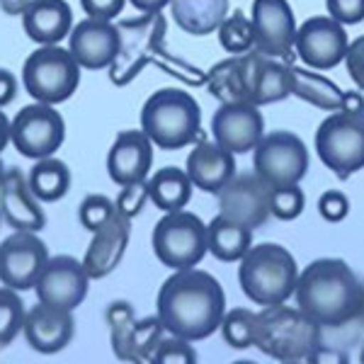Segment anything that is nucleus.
Returning <instances> with one entry per match:
<instances>
[{
  "instance_id": "4c0bfd02",
  "label": "nucleus",
  "mask_w": 364,
  "mask_h": 364,
  "mask_svg": "<svg viewBox=\"0 0 364 364\" xmlns=\"http://www.w3.org/2000/svg\"><path fill=\"white\" fill-rule=\"evenodd\" d=\"M154 364H197V350L190 340L168 336L158 343Z\"/></svg>"
},
{
  "instance_id": "09e8293b",
  "label": "nucleus",
  "mask_w": 364,
  "mask_h": 364,
  "mask_svg": "<svg viewBox=\"0 0 364 364\" xmlns=\"http://www.w3.org/2000/svg\"><path fill=\"white\" fill-rule=\"evenodd\" d=\"M343 109H345V112H362V109H364V97H362V92H345V97H343Z\"/></svg>"
},
{
  "instance_id": "6ab92c4d",
  "label": "nucleus",
  "mask_w": 364,
  "mask_h": 364,
  "mask_svg": "<svg viewBox=\"0 0 364 364\" xmlns=\"http://www.w3.org/2000/svg\"><path fill=\"white\" fill-rule=\"evenodd\" d=\"M68 51L78 61L80 68L105 70L114 63L119 54V27L107 20H85L75 22L68 34Z\"/></svg>"
},
{
  "instance_id": "37998d69",
  "label": "nucleus",
  "mask_w": 364,
  "mask_h": 364,
  "mask_svg": "<svg viewBox=\"0 0 364 364\" xmlns=\"http://www.w3.org/2000/svg\"><path fill=\"white\" fill-rule=\"evenodd\" d=\"M127 0H80L85 17H95V20H107L112 22L114 17L122 15Z\"/></svg>"
},
{
  "instance_id": "2eb2a0df",
  "label": "nucleus",
  "mask_w": 364,
  "mask_h": 364,
  "mask_svg": "<svg viewBox=\"0 0 364 364\" xmlns=\"http://www.w3.org/2000/svg\"><path fill=\"white\" fill-rule=\"evenodd\" d=\"M87 289H90V277H87L83 260H75L70 255H54L44 265L34 284V294L39 304L56 309L75 311L85 301Z\"/></svg>"
},
{
  "instance_id": "412c9836",
  "label": "nucleus",
  "mask_w": 364,
  "mask_h": 364,
  "mask_svg": "<svg viewBox=\"0 0 364 364\" xmlns=\"http://www.w3.org/2000/svg\"><path fill=\"white\" fill-rule=\"evenodd\" d=\"M0 214L13 231L39 233L46 226V214L29 190L27 175L20 168H8L0 182Z\"/></svg>"
},
{
  "instance_id": "a19ab883",
  "label": "nucleus",
  "mask_w": 364,
  "mask_h": 364,
  "mask_svg": "<svg viewBox=\"0 0 364 364\" xmlns=\"http://www.w3.org/2000/svg\"><path fill=\"white\" fill-rule=\"evenodd\" d=\"M326 8L340 25H360L364 20V0H326Z\"/></svg>"
},
{
  "instance_id": "f704fd0d",
  "label": "nucleus",
  "mask_w": 364,
  "mask_h": 364,
  "mask_svg": "<svg viewBox=\"0 0 364 364\" xmlns=\"http://www.w3.org/2000/svg\"><path fill=\"white\" fill-rule=\"evenodd\" d=\"M105 318H107L109 338H112V352L117 355V360H122L127 338L132 333L134 323H136V311L129 301H112L105 311Z\"/></svg>"
},
{
  "instance_id": "473e14b6",
  "label": "nucleus",
  "mask_w": 364,
  "mask_h": 364,
  "mask_svg": "<svg viewBox=\"0 0 364 364\" xmlns=\"http://www.w3.org/2000/svg\"><path fill=\"white\" fill-rule=\"evenodd\" d=\"M255 328H257V314L250 309H231L224 314L221 321V336L224 343L233 350H245L255 345Z\"/></svg>"
},
{
  "instance_id": "4468645a",
  "label": "nucleus",
  "mask_w": 364,
  "mask_h": 364,
  "mask_svg": "<svg viewBox=\"0 0 364 364\" xmlns=\"http://www.w3.org/2000/svg\"><path fill=\"white\" fill-rule=\"evenodd\" d=\"M348 46L350 39L348 32H345V25H340L331 15L309 17L296 29L294 51L301 58V63H306V68L314 70L336 68L338 63L345 61Z\"/></svg>"
},
{
  "instance_id": "0eeeda50",
  "label": "nucleus",
  "mask_w": 364,
  "mask_h": 364,
  "mask_svg": "<svg viewBox=\"0 0 364 364\" xmlns=\"http://www.w3.org/2000/svg\"><path fill=\"white\" fill-rule=\"evenodd\" d=\"M22 83L34 102L61 105L78 90L80 66L68 46H39L22 66Z\"/></svg>"
},
{
  "instance_id": "ea45409f",
  "label": "nucleus",
  "mask_w": 364,
  "mask_h": 364,
  "mask_svg": "<svg viewBox=\"0 0 364 364\" xmlns=\"http://www.w3.org/2000/svg\"><path fill=\"white\" fill-rule=\"evenodd\" d=\"M318 214L328 221V224H338V221L348 219V214H350L348 195L340 192V190L323 192L321 199H318Z\"/></svg>"
},
{
  "instance_id": "c9c22d12",
  "label": "nucleus",
  "mask_w": 364,
  "mask_h": 364,
  "mask_svg": "<svg viewBox=\"0 0 364 364\" xmlns=\"http://www.w3.org/2000/svg\"><path fill=\"white\" fill-rule=\"evenodd\" d=\"M117 216V207H114V199L105 197V195H87L78 207V219L80 226L85 231L95 233L102 226H107Z\"/></svg>"
},
{
  "instance_id": "f3484780",
  "label": "nucleus",
  "mask_w": 364,
  "mask_h": 364,
  "mask_svg": "<svg viewBox=\"0 0 364 364\" xmlns=\"http://www.w3.org/2000/svg\"><path fill=\"white\" fill-rule=\"evenodd\" d=\"M211 136L233 156L250 154L265 136V119L252 102H221L211 117Z\"/></svg>"
},
{
  "instance_id": "e433bc0d",
  "label": "nucleus",
  "mask_w": 364,
  "mask_h": 364,
  "mask_svg": "<svg viewBox=\"0 0 364 364\" xmlns=\"http://www.w3.org/2000/svg\"><path fill=\"white\" fill-rule=\"evenodd\" d=\"M304 207H306V197L299 185L287 187H272L269 195V214L279 221H294L301 216Z\"/></svg>"
},
{
  "instance_id": "6e6552de",
  "label": "nucleus",
  "mask_w": 364,
  "mask_h": 364,
  "mask_svg": "<svg viewBox=\"0 0 364 364\" xmlns=\"http://www.w3.org/2000/svg\"><path fill=\"white\" fill-rule=\"evenodd\" d=\"M316 154L338 178H350L364 168V109L331 112L316 132Z\"/></svg>"
},
{
  "instance_id": "5701e85b",
  "label": "nucleus",
  "mask_w": 364,
  "mask_h": 364,
  "mask_svg": "<svg viewBox=\"0 0 364 364\" xmlns=\"http://www.w3.org/2000/svg\"><path fill=\"white\" fill-rule=\"evenodd\" d=\"M187 175L192 185L209 195H219L236 175V156L219 146L216 141L199 139L187 156Z\"/></svg>"
},
{
  "instance_id": "cd10ccee",
  "label": "nucleus",
  "mask_w": 364,
  "mask_h": 364,
  "mask_svg": "<svg viewBox=\"0 0 364 364\" xmlns=\"http://www.w3.org/2000/svg\"><path fill=\"white\" fill-rule=\"evenodd\" d=\"M289 73H291V95H296L299 100H304V102L314 105L318 109H326V112L343 109L345 92L336 83H331L326 75L314 73V68L291 66V63H289Z\"/></svg>"
},
{
  "instance_id": "f8f14e48",
  "label": "nucleus",
  "mask_w": 364,
  "mask_h": 364,
  "mask_svg": "<svg viewBox=\"0 0 364 364\" xmlns=\"http://www.w3.org/2000/svg\"><path fill=\"white\" fill-rule=\"evenodd\" d=\"M66 139V122L54 105L32 102L10 122V144L29 161L54 156Z\"/></svg>"
},
{
  "instance_id": "c756f323",
  "label": "nucleus",
  "mask_w": 364,
  "mask_h": 364,
  "mask_svg": "<svg viewBox=\"0 0 364 364\" xmlns=\"http://www.w3.org/2000/svg\"><path fill=\"white\" fill-rule=\"evenodd\" d=\"M70 180H73L70 178V168L54 156L34 161L32 170L27 173L29 190L39 202H58V199H63L70 190Z\"/></svg>"
},
{
  "instance_id": "a878e982",
  "label": "nucleus",
  "mask_w": 364,
  "mask_h": 364,
  "mask_svg": "<svg viewBox=\"0 0 364 364\" xmlns=\"http://www.w3.org/2000/svg\"><path fill=\"white\" fill-rule=\"evenodd\" d=\"M170 15L182 32L207 37L228 15V0H170Z\"/></svg>"
},
{
  "instance_id": "2f4dec72",
  "label": "nucleus",
  "mask_w": 364,
  "mask_h": 364,
  "mask_svg": "<svg viewBox=\"0 0 364 364\" xmlns=\"http://www.w3.org/2000/svg\"><path fill=\"white\" fill-rule=\"evenodd\" d=\"M219 44L224 46V51H228L231 56L248 54L250 49H255V34H252V22L245 17L240 10L226 15V20L221 22L219 29Z\"/></svg>"
},
{
  "instance_id": "423d86ee",
  "label": "nucleus",
  "mask_w": 364,
  "mask_h": 364,
  "mask_svg": "<svg viewBox=\"0 0 364 364\" xmlns=\"http://www.w3.org/2000/svg\"><path fill=\"white\" fill-rule=\"evenodd\" d=\"M321 343V328L287 304L265 306L257 314L255 348L279 362H304Z\"/></svg>"
},
{
  "instance_id": "3c124183",
  "label": "nucleus",
  "mask_w": 364,
  "mask_h": 364,
  "mask_svg": "<svg viewBox=\"0 0 364 364\" xmlns=\"http://www.w3.org/2000/svg\"><path fill=\"white\" fill-rule=\"evenodd\" d=\"M5 173H8V168H5L3 158H0V182H3V178H5Z\"/></svg>"
},
{
  "instance_id": "f03ea898",
  "label": "nucleus",
  "mask_w": 364,
  "mask_h": 364,
  "mask_svg": "<svg viewBox=\"0 0 364 364\" xmlns=\"http://www.w3.org/2000/svg\"><path fill=\"white\" fill-rule=\"evenodd\" d=\"M296 309L318 328H343L364 316V284L340 257H318L299 272Z\"/></svg>"
},
{
  "instance_id": "5fc2aeb1",
  "label": "nucleus",
  "mask_w": 364,
  "mask_h": 364,
  "mask_svg": "<svg viewBox=\"0 0 364 364\" xmlns=\"http://www.w3.org/2000/svg\"><path fill=\"white\" fill-rule=\"evenodd\" d=\"M0 221H3V214H0Z\"/></svg>"
},
{
  "instance_id": "a18cd8bd",
  "label": "nucleus",
  "mask_w": 364,
  "mask_h": 364,
  "mask_svg": "<svg viewBox=\"0 0 364 364\" xmlns=\"http://www.w3.org/2000/svg\"><path fill=\"white\" fill-rule=\"evenodd\" d=\"M17 97V78L13 70L0 68V107L10 105Z\"/></svg>"
},
{
  "instance_id": "49530a36",
  "label": "nucleus",
  "mask_w": 364,
  "mask_h": 364,
  "mask_svg": "<svg viewBox=\"0 0 364 364\" xmlns=\"http://www.w3.org/2000/svg\"><path fill=\"white\" fill-rule=\"evenodd\" d=\"M139 13H163L170 5V0H129Z\"/></svg>"
},
{
  "instance_id": "c85d7f7f",
  "label": "nucleus",
  "mask_w": 364,
  "mask_h": 364,
  "mask_svg": "<svg viewBox=\"0 0 364 364\" xmlns=\"http://www.w3.org/2000/svg\"><path fill=\"white\" fill-rule=\"evenodd\" d=\"M192 180L187 170L168 166L156 170L149 178V199L161 211H180L192 199Z\"/></svg>"
},
{
  "instance_id": "7c9ffc66",
  "label": "nucleus",
  "mask_w": 364,
  "mask_h": 364,
  "mask_svg": "<svg viewBox=\"0 0 364 364\" xmlns=\"http://www.w3.org/2000/svg\"><path fill=\"white\" fill-rule=\"evenodd\" d=\"M166 338V328L158 316H149V318H141L134 323L132 333L127 338L124 355L122 362L129 364H154V352L158 343Z\"/></svg>"
},
{
  "instance_id": "ddd939ff",
  "label": "nucleus",
  "mask_w": 364,
  "mask_h": 364,
  "mask_svg": "<svg viewBox=\"0 0 364 364\" xmlns=\"http://www.w3.org/2000/svg\"><path fill=\"white\" fill-rule=\"evenodd\" d=\"M49 257V248L37 233L13 231L0 243V284L15 291L34 289Z\"/></svg>"
},
{
  "instance_id": "b1692460",
  "label": "nucleus",
  "mask_w": 364,
  "mask_h": 364,
  "mask_svg": "<svg viewBox=\"0 0 364 364\" xmlns=\"http://www.w3.org/2000/svg\"><path fill=\"white\" fill-rule=\"evenodd\" d=\"M132 240V219L117 214L107 226L92 233L90 245L83 255V267L90 279H102L109 272H114L122 262L124 252Z\"/></svg>"
},
{
  "instance_id": "9d476101",
  "label": "nucleus",
  "mask_w": 364,
  "mask_h": 364,
  "mask_svg": "<svg viewBox=\"0 0 364 364\" xmlns=\"http://www.w3.org/2000/svg\"><path fill=\"white\" fill-rule=\"evenodd\" d=\"M119 54L109 66L114 85H127L154 61L166 37L163 13H141V17L119 22Z\"/></svg>"
},
{
  "instance_id": "393cba45",
  "label": "nucleus",
  "mask_w": 364,
  "mask_h": 364,
  "mask_svg": "<svg viewBox=\"0 0 364 364\" xmlns=\"http://www.w3.org/2000/svg\"><path fill=\"white\" fill-rule=\"evenodd\" d=\"M73 25V10L66 0H32L22 15L25 34L39 46L61 44Z\"/></svg>"
},
{
  "instance_id": "864d4df0",
  "label": "nucleus",
  "mask_w": 364,
  "mask_h": 364,
  "mask_svg": "<svg viewBox=\"0 0 364 364\" xmlns=\"http://www.w3.org/2000/svg\"><path fill=\"white\" fill-rule=\"evenodd\" d=\"M362 364H364V348H362Z\"/></svg>"
},
{
  "instance_id": "aec40b11",
  "label": "nucleus",
  "mask_w": 364,
  "mask_h": 364,
  "mask_svg": "<svg viewBox=\"0 0 364 364\" xmlns=\"http://www.w3.org/2000/svg\"><path fill=\"white\" fill-rule=\"evenodd\" d=\"M154 166V141L141 129H124L117 134L107 154V175L119 187L149 180Z\"/></svg>"
},
{
  "instance_id": "dca6fc26",
  "label": "nucleus",
  "mask_w": 364,
  "mask_h": 364,
  "mask_svg": "<svg viewBox=\"0 0 364 364\" xmlns=\"http://www.w3.org/2000/svg\"><path fill=\"white\" fill-rule=\"evenodd\" d=\"M255 51L272 58H289L296 42V17L287 0H252Z\"/></svg>"
},
{
  "instance_id": "4be33fe9",
  "label": "nucleus",
  "mask_w": 364,
  "mask_h": 364,
  "mask_svg": "<svg viewBox=\"0 0 364 364\" xmlns=\"http://www.w3.org/2000/svg\"><path fill=\"white\" fill-rule=\"evenodd\" d=\"M22 333L27 338V345L42 355H56L66 350L75 336L73 311L34 304L25 316Z\"/></svg>"
},
{
  "instance_id": "72a5a7b5",
  "label": "nucleus",
  "mask_w": 364,
  "mask_h": 364,
  "mask_svg": "<svg viewBox=\"0 0 364 364\" xmlns=\"http://www.w3.org/2000/svg\"><path fill=\"white\" fill-rule=\"evenodd\" d=\"M25 304L10 287H0V350L8 348L25 326Z\"/></svg>"
},
{
  "instance_id": "1a4fd4ad",
  "label": "nucleus",
  "mask_w": 364,
  "mask_h": 364,
  "mask_svg": "<svg viewBox=\"0 0 364 364\" xmlns=\"http://www.w3.org/2000/svg\"><path fill=\"white\" fill-rule=\"evenodd\" d=\"M156 257L170 269H190L197 267L209 252L207 224L192 211H168L154 228Z\"/></svg>"
},
{
  "instance_id": "c03bdc74",
  "label": "nucleus",
  "mask_w": 364,
  "mask_h": 364,
  "mask_svg": "<svg viewBox=\"0 0 364 364\" xmlns=\"http://www.w3.org/2000/svg\"><path fill=\"white\" fill-rule=\"evenodd\" d=\"M304 362L306 364H350V355L340 348H333V345L318 343L309 352V357Z\"/></svg>"
},
{
  "instance_id": "7ed1b4c3",
  "label": "nucleus",
  "mask_w": 364,
  "mask_h": 364,
  "mask_svg": "<svg viewBox=\"0 0 364 364\" xmlns=\"http://www.w3.org/2000/svg\"><path fill=\"white\" fill-rule=\"evenodd\" d=\"M209 90L221 102H252L262 105L282 102L291 95L289 63H277L272 56L248 51L216 63L209 70Z\"/></svg>"
},
{
  "instance_id": "603ef678",
  "label": "nucleus",
  "mask_w": 364,
  "mask_h": 364,
  "mask_svg": "<svg viewBox=\"0 0 364 364\" xmlns=\"http://www.w3.org/2000/svg\"><path fill=\"white\" fill-rule=\"evenodd\" d=\"M231 364H257V362H252V360H236V362H231Z\"/></svg>"
},
{
  "instance_id": "de8ad7c7",
  "label": "nucleus",
  "mask_w": 364,
  "mask_h": 364,
  "mask_svg": "<svg viewBox=\"0 0 364 364\" xmlns=\"http://www.w3.org/2000/svg\"><path fill=\"white\" fill-rule=\"evenodd\" d=\"M29 3H32V0H0V10H3L5 15L22 17L25 10L29 8Z\"/></svg>"
},
{
  "instance_id": "20e7f679",
  "label": "nucleus",
  "mask_w": 364,
  "mask_h": 364,
  "mask_svg": "<svg viewBox=\"0 0 364 364\" xmlns=\"http://www.w3.org/2000/svg\"><path fill=\"white\" fill-rule=\"evenodd\" d=\"M238 282L243 294L257 306H277L291 299L299 282V265L279 243H257L240 257Z\"/></svg>"
},
{
  "instance_id": "58836bf2",
  "label": "nucleus",
  "mask_w": 364,
  "mask_h": 364,
  "mask_svg": "<svg viewBox=\"0 0 364 364\" xmlns=\"http://www.w3.org/2000/svg\"><path fill=\"white\" fill-rule=\"evenodd\" d=\"M146 202H149V180L141 182H132V185H124L119 190V195L114 199L117 214L124 216V219H134L144 211Z\"/></svg>"
},
{
  "instance_id": "79ce46f5",
  "label": "nucleus",
  "mask_w": 364,
  "mask_h": 364,
  "mask_svg": "<svg viewBox=\"0 0 364 364\" xmlns=\"http://www.w3.org/2000/svg\"><path fill=\"white\" fill-rule=\"evenodd\" d=\"M345 68H348V75L352 78L360 90H364V34L357 37L355 42H350L348 54H345Z\"/></svg>"
},
{
  "instance_id": "9b49d317",
  "label": "nucleus",
  "mask_w": 364,
  "mask_h": 364,
  "mask_svg": "<svg viewBox=\"0 0 364 364\" xmlns=\"http://www.w3.org/2000/svg\"><path fill=\"white\" fill-rule=\"evenodd\" d=\"M252 173L269 187L299 185L309 173V149L296 134H265L252 149Z\"/></svg>"
},
{
  "instance_id": "39448f33",
  "label": "nucleus",
  "mask_w": 364,
  "mask_h": 364,
  "mask_svg": "<svg viewBox=\"0 0 364 364\" xmlns=\"http://www.w3.org/2000/svg\"><path fill=\"white\" fill-rule=\"evenodd\" d=\"M141 132L163 151L185 149L202 132L199 102L180 87L156 90L141 107Z\"/></svg>"
},
{
  "instance_id": "8fccbe9b",
  "label": "nucleus",
  "mask_w": 364,
  "mask_h": 364,
  "mask_svg": "<svg viewBox=\"0 0 364 364\" xmlns=\"http://www.w3.org/2000/svg\"><path fill=\"white\" fill-rule=\"evenodd\" d=\"M10 117L3 112V107H0V154H3L5 149H8L10 144Z\"/></svg>"
},
{
  "instance_id": "bb28decb",
  "label": "nucleus",
  "mask_w": 364,
  "mask_h": 364,
  "mask_svg": "<svg viewBox=\"0 0 364 364\" xmlns=\"http://www.w3.org/2000/svg\"><path fill=\"white\" fill-rule=\"evenodd\" d=\"M207 243L209 252L221 262H240V257L252 245V228L216 214L207 224Z\"/></svg>"
},
{
  "instance_id": "a211bd4d",
  "label": "nucleus",
  "mask_w": 364,
  "mask_h": 364,
  "mask_svg": "<svg viewBox=\"0 0 364 364\" xmlns=\"http://www.w3.org/2000/svg\"><path fill=\"white\" fill-rule=\"evenodd\" d=\"M269 195H272V187L265 185L255 173L233 175V180L216 195L219 197V214L255 231L272 216L269 214Z\"/></svg>"
},
{
  "instance_id": "f257e3e1",
  "label": "nucleus",
  "mask_w": 364,
  "mask_h": 364,
  "mask_svg": "<svg viewBox=\"0 0 364 364\" xmlns=\"http://www.w3.org/2000/svg\"><path fill=\"white\" fill-rule=\"evenodd\" d=\"M226 314V294L221 282L204 269H175L161 284L156 316L168 336L190 343L209 338L221 328Z\"/></svg>"
}]
</instances>
